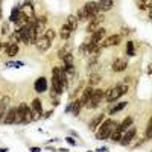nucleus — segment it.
Masks as SVG:
<instances>
[{
    "mask_svg": "<svg viewBox=\"0 0 152 152\" xmlns=\"http://www.w3.org/2000/svg\"><path fill=\"white\" fill-rule=\"evenodd\" d=\"M117 126H119V123H117L116 120H113V119H107V120H104L102 123H100L99 131H97L96 137L99 138V140H107V138H110V137H111V134L117 129Z\"/></svg>",
    "mask_w": 152,
    "mask_h": 152,
    "instance_id": "f257e3e1",
    "label": "nucleus"
},
{
    "mask_svg": "<svg viewBox=\"0 0 152 152\" xmlns=\"http://www.w3.org/2000/svg\"><path fill=\"white\" fill-rule=\"evenodd\" d=\"M129 90L128 84H119L116 87L110 88L108 91H105V100L107 102H114V100H117L119 97H122L123 94H126Z\"/></svg>",
    "mask_w": 152,
    "mask_h": 152,
    "instance_id": "f03ea898",
    "label": "nucleus"
},
{
    "mask_svg": "<svg viewBox=\"0 0 152 152\" xmlns=\"http://www.w3.org/2000/svg\"><path fill=\"white\" fill-rule=\"evenodd\" d=\"M61 69L59 67H53L52 69V96H59L64 93L66 87L61 81Z\"/></svg>",
    "mask_w": 152,
    "mask_h": 152,
    "instance_id": "7ed1b4c3",
    "label": "nucleus"
},
{
    "mask_svg": "<svg viewBox=\"0 0 152 152\" xmlns=\"http://www.w3.org/2000/svg\"><path fill=\"white\" fill-rule=\"evenodd\" d=\"M102 99H105V91L100 90V88H94V93L91 96V99L88 100V104L85 105L88 110H94L100 105V102H102Z\"/></svg>",
    "mask_w": 152,
    "mask_h": 152,
    "instance_id": "20e7f679",
    "label": "nucleus"
},
{
    "mask_svg": "<svg viewBox=\"0 0 152 152\" xmlns=\"http://www.w3.org/2000/svg\"><path fill=\"white\" fill-rule=\"evenodd\" d=\"M135 135H137V128H135V126H131L128 131L123 132V137H122V140H120V145H122V146H128V145L134 140V138H135Z\"/></svg>",
    "mask_w": 152,
    "mask_h": 152,
    "instance_id": "39448f33",
    "label": "nucleus"
},
{
    "mask_svg": "<svg viewBox=\"0 0 152 152\" xmlns=\"http://www.w3.org/2000/svg\"><path fill=\"white\" fill-rule=\"evenodd\" d=\"M28 110H29V107H28V104H24V102H21V104L17 107V119H15V123L24 125V119H26Z\"/></svg>",
    "mask_w": 152,
    "mask_h": 152,
    "instance_id": "423d86ee",
    "label": "nucleus"
},
{
    "mask_svg": "<svg viewBox=\"0 0 152 152\" xmlns=\"http://www.w3.org/2000/svg\"><path fill=\"white\" fill-rule=\"evenodd\" d=\"M126 69H128V61L123 59V58H117L116 61L113 62V66H111V70L114 73H122L125 72Z\"/></svg>",
    "mask_w": 152,
    "mask_h": 152,
    "instance_id": "0eeeda50",
    "label": "nucleus"
},
{
    "mask_svg": "<svg viewBox=\"0 0 152 152\" xmlns=\"http://www.w3.org/2000/svg\"><path fill=\"white\" fill-rule=\"evenodd\" d=\"M37 49H38V52L40 53H46L47 50L50 49V46H52V41L49 40V38L46 37H41V38H38V41H37Z\"/></svg>",
    "mask_w": 152,
    "mask_h": 152,
    "instance_id": "6e6552de",
    "label": "nucleus"
},
{
    "mask_svg": "<svg viewBox=\"0 0 152 152\" xmlns=\"http://www.w3.org/2000/svg\"><path fill=\"white\" fill-rule=\"evenodd\" d=\"M11 108V97L9 96H3L0 99V120H3L8 110Z\"/></svg>",
    "mask_w": 152,
    "mask_h": 152,
    "instance_id": "1a4fd4ad",
    "label": "nucleus"
},
{
    "mask_svg": "<svg viewBox=\"0 0 152 152\" xmlns=\"http://www.w3.org/2000/svg\"><path fill=\"white\" fill-rule=\"evenodd\" d=\"M120 41H122V37H120L119 34H113V35L107 37L105 40H104V43L100 44V46H102V47H111V46L120 44Z\"/></svg>",
    "mask_w": 152,
    "mask_h": 152,
    "instance_id": "9d476101",
    "label": "nucleus"
},
{
    "mask_svg": "<svg viewBox=\"0 0 152 152\" xmlns=\"http://www.w3.org/2000/svg\"><path fill=\"white\" fill-rule=\"evenodd\" d=\"M105 35H107V29H104V28H97L94 32H91V38H90L88 41H90V43H96V44H99V43L105 38Z\"/></svg>",
    "mask_w": 152,
    "mask_h": 152,
    "instance_id": "9b49d317",
    "label": "nucleus"
},
{
    "mask_svg": "<svg viewBox=\"0 0 152 152\" xmlns=\"http://www.w3.org/2000/svg\"><path fill=\"white\" fill-rule=\"evenodd\" d=\"M47 87H49V84H47L46 76H40V78L35 81V84H34V88H35L37 93H46Z\"/></svg>",
    "mask_w": 152,
    "mask_h": 152,
    "instance_id": "f8f14e48",
    "label": "nucleus"
},
{
    "mask_svg": "<svg viewBox=\"0 0 152 152\" xmlns=\"http://www.w3.org/2000/svg\"><path fill=\"white\" fill-rule=\"evenodd\" d=\"M104 15H96L93 20H90V23H88V26H87V32L88 34H91V32H94L97 28H99V24L104 21Z\"/></svg>",
    "mask_w": 152,
    "mask_h": 152,
    "instance_id": "ddd939ff",
    "label": "nucleus"
},
{
    "mask_svg": "<svg viewBox=\"0 0 152 152\" xmlns=\"http://www.w3.org/2000/svg\"><path fill=\"white\" fill-rule=\"evenodd\" d=\"M93 93H94V88L93 87H90V85H88L87 88H85V90L82 91V96H81V104H82V107H85L87 104H88V100H90L91 99V96H93Z\"/></svg>",
    "mask_w": 152,
    "mask_h": 152,
    "instance_id": "4468645a",
    "label": "nucleus"
},
{
    "mask_svg": "<svg viewBox=\"0 0 152 152\" xmlns=\"http://www.w3.org/2000/svg\"><path fill=\"white\" fill-rule=\"evenodd\" d=\"M104 116H105V114H97V116H94V117L90 120V123H88V129H90V131L97 129L99 126H100V123L104 122Z\"/></svg>",
    "mask_w": 152,
    "mask_h": 152,
    "instance_id": "2eb2a0df",
    "label": "nucleus"
},
{
    "mask_svg": "<svg viewBox=\"0 0 152 152\" xmlns=\"http://www.w3.org/2000/svg\"><path fill=\"white\" fill-rule=\"evenodd\" d=\"M15 119H17V108H9L3 122L5 125H12V123H15Z\"/></svg>",
    "mask_w": 152,
    "mask_h": 152,
    "instance_id": "dca6fc26",
    "label": "nucleus"
},
{
    "mask_svg": "<svg viewBox=\"0 0 152 152\" xmlns=\"http://www.w3.org/2000/svg\"><path fill=\"white\" fill-rule=\"evenodd\" d=\"M132 123H134V117L132 116H128V117H125L120 123H119V129L122 131V132H125V131H128L131 126H132Z\"/></svg>",
    "mask_w": 152,
    "mask_h": 152,
    "instance_id": "f3484780",
    "label": "nucleus"
},
{
    "mask_svg": "<svg viewBox=\"0 0 152 152\" xmlns=\"http://www.w3.org/2000/svg\"><path fill=\"white\" fill-rule=\"evenodd\" d=\"M31 108H32L34 114H37V116H43V105H41V100L38 97H35L31 102Z\"/></svg>",
    "mask_w": 152,
    "mask_h": 152,
    "instance_id": "a211bd4d",
    "label": "nucleus"
},
{
    "mask_svg": "<svg viewBox=\"0 0 152 152\" xmlns=\"http://www.w3.org/2000/svg\"><path fill=\"white\" fill-rule=\"evenodd\" d=\"M76 17H78V20H79V21H90V20H93V18H94V17H93V15H91L90 12H88L84 6L78 11V15H76Z\"/></svg>",
    "mask_w": 152,
    "mask_h": 152,
    "instance_id": "6ab92c4d",
    "label": "nucleus"
},
{
    "mask_svg": "<svg viewBox=\"0 0 152 152\" xmlns=\"http://www.w3.org/2000/svg\"><path fill=\"white\" fill-rule=\"evenodd\" d=\"M84 8H85L88 12H90V14H91L93 17H96V15H97V12L100 11V9H99V3H97V2H87V3L84 5Z\"/></svg>",
    "mask_w": 152,
    "mask_h": 152,
    "instance_id": "aec40b11",
    "label": "nucleus"
},
{
    "mask_svg": "<svg viewBox=\"0 0 152 152\" xmlns=\"http://www.w3.org/2000/svg\"><path fill=\"white\" fill-rule=\"evenodd\" d=\"M99 9L102 12H107V11H111L113 6H114V0H99Z\"/></svg>",
    "mask_w": 152,
    "mask_h": 152,
    "instance_id": "412c9836",
    "label": "nucleus"
},
{
    "mask_svg": "<svg viewBox=\"0 0 152 152\" xmlns=\"http://www.w3.org/2000/svg\"><path fill=\"white\" fill-rule=\"evenodd\" d=\"M78 17H75V15H69L67 17V20H66V24L69 26V29L72 31V32H75L76 29H78Z\"/></svg>",
    "mask_w": 152,
    "mask_h": 152,
    "instance_id": "4be33fe9",
    "label": "nucleus"
},
{
    "mask_svg": "<svg viewBox=\"0 0 152 152\" xmlns=\"http://www.w3.org/2000/svg\"><path fill=\"white\" fill-rule=\"evenodd\" d=\"M5 49H6L8 58H14V56L18 53V44H17V43H9V46L5 47Z\"/></svg>",
    "mask_w": 152,
    "mask_h": 152,
    "instance_id": "5701e85b",
    "label": "nucleus"
},
{
    "mask_svg": "<svg viewBox=\"0 0 152 152\" xmlns=\"http://www.w3.org/2000/svg\"><path fill=\"white\" fill-rule=\"evenodd\" d=\"M100 81H102V76H100L99 73H91V75H90V78H88V85H90V87L99 85Z\"/></svg>",
    "mask_w": 152,
    "mask_h": 152,
    "instance_id": "b1692460",
    "label": "nucleus"
},
{
    "mask_svg": "<svg viewBox=\"0 0 152 152\" xmlns=\"http://www.w3.org/2000/svg\"><path fill=\"white\" fill-rule=\"evenodd\" d=\"M70 53H72V46H70V44H66L62 49L58 50V53H56V55H58L59 59H64V58H66L67 55H70Z\"/></svg>",
    "mask_w": 152,
    "mask_h": 152,
    "instance_id": "393cba45",
    "label": "nucleus"
},
{
    "mask_svg": "<svg viewBox=\"0 0 152 152\" xmlns=\"http://www.w3.org/2000/svg\"><path fill=\"white\" fill-rule=\"evenodd\" d=\"M126 105H128V102H120V104H117V105H114L113 108H110L108 114H110V116H114V114L120 113L123 108H126Z\"/></svg>",
    "mask_w": 152,
    "mask_h": 152,
    "instance_id": "a878e982",
    "label": "nucleus"
},
{
    "mask_svg": "<svg viewBox=\"0 0 152 152\" xmlns=\"http://www.w3.org/2000/svg\"><path fill=\"white\" fill-rule=\"evenodd\" d=\"M81 108H82V104H81V100H75V102H72V114L75 117H78L79 116V113H81Z\"/></svg>",
    "mask_w": 152,
    "mask_h": 152,
    "instance_id": "bb28decb",
    "label": "nucleus"
},
{
    "mask_svg": "<svg viewBox=\"0 0 152 152\" xmlns=\"http://www.w3.org/2000/svg\"><path fill=\"white\" fill-rule=\"evenodd\" d=\"M70 34H72V31L69 29V26L64 23V24H62V28H61V31H59V37L62 38V40H69Z\"/></svg>",
    "mask_w": 152,
    "mask_h": 152,
    "instance_id": "cd10ccee",
    "label": "nucleus"
},
{
    "mask_svg": "<svg viewBox=\"0 0 152 152\" xmlns=\"http://www.w3.org/2000/svg\"><path fill=\"white\" fill-rule=\"evenodd\" d=\"M122 137H123V132L119 129V126H117V129H116V131H114V132L111 134V137H110V138H111V140H113L114 143H120Z\"/></svg>",
    "mask_w": 152,
    "mask_h": 152,
    "instance_id": "c85d7f7f",
    "label": "nucleus"
},
{
    "mask_svg": "<svg viewBox=\"0 0 152 152\" xmlns=\"http://www.w3.org/2000/svg\"><path fill=\"white\" fill-rule=\"evenodd\" d=\"M20 14H21V9H20V8L12 9V12H11V17H9V21H14V23H17V20L20 18Z\"/></svg>",
    "mask_w": 152,
    "mask_h": 152,
    "instance_id": "c756f323",
    "label": "nucleus"
},
{
    "mask_svg": "<svg viewBox=\"0 0 152 152\" xmlns=\"http://www.w3.org/2000/svg\"><path fill=\"white\" fill-rule=\"evenodd\" d=\"M145 138H146V140H151V138H152V117L149 119V122H148V125H146Z\"/></svg>",
    "mask_w": 152,
    "mask_h": 152,
    "instance_id": "7c9ffc66",
    "label": "nucleus"
},
{
    "mask_svg": "<svg viewBox=\"0 0 152 152\" xmlns=\"http://www.w3.org/2000/svg\"><path fill=\"white\" fill-rule=\"evenodd\" d=\"M126 55H128V56H134V55H135L134 43H132V41H128V43H126Z\"/></svg>",
    "mask_w": 152,
    "mask_h": 152,
    "instance_id": "2f4dec72",
    "label": "nucleus"
},
{
    "mask_svg": "<svg viewBox=\"0 0 152 152\" xmlns=\"http://www.w3.org/2000/svg\"><path fill=\"white\" fill-rule=\"evenodd\" d=\"M138 8H140V9L152 8V0H140V2H138Z\"/></svg>",
    "mask_w": 152,
    "mask_h": 152,
    "instance_id": "473e14b6",
    "label": "nucleus"
},
{
    "mask_svg": "<svg viewBox=\"0 0 152 152\" xmlns=\"http://www.w3.org/2000/svg\"><path fill=\"white\" fill-rule=\"evenodd\" d=\"M43 37H46V38H49L50 41H53V38L56 37V32L53 31V29H47L46 32H44V35Z\"/></svg>",
    "mask_w": 152,
    "mask_h": 152,
    "instance_id": "72a5a7b5",
    "label": "nucleus"
},
{
    "mask_svg": "<svg viewBox=\"0 0 152 152\" xmlns=\"http://www.w3.org/2000/svg\"><path fill=\"white\" fill-rule=\"evenodd\" d=\"M24 64L20 61H8L6 62V67H23Z\"/></svg>",
    "mask_w": 152,
    "mask_h": 152,
    "instance_id": "f704fd0d",
    "label": "nucleus"
},
{
    "mask_svg": "<svg viewBox=\"0 0 152 152\" xmlns=\"http://www.w3.org/2000/svg\"><path fill=\"white\" fill-rule=\"evenodd\" d=\"M12 38L15 40V43H21V32H20V29H17L14 34H12Z\"/></svg>",
    "mask_w": 152,
    "mask_h": 152,
    "instance_id": "c9c22d12",
    "label": "nucleus"
},
{
    "mask_svg": "<svg viewBox=\"0 0 152 152\" xmlns=\"http://www.w3.org/2000/svg\"><path fill=\"white\" fill-rule=\"evenodd\" d=\"M62 61H64V66H73V55H72V53L67 55Z\"/></svg>",
    "mask_w": 152,
    "mask_h": 152,
    "instance_id": "e433bc0d",
    "label": "nucleus"
},
{
    "mask_svg": "<svg viewBox=\"0 0 152 152\" xmlns=\"http://www.w3.org/2000/svg\"><path fill=\"white\" fill-rule=\"evenodd\" d=\"M9 31H11L9 29V21H5L3 26H2V34L3 35H9Z\"/></svg>",
    "mask_w": 152,
    "mask_h": 152,
    "instance_id": "4c0bfd02",
    "label": "nucleus"
},
{
    "mask_svg": "<svg viewBox=\"0 0 152 152\" xmlns=\"http://www.w3.org/2000/svg\"><path fill=\"white\" fill-rule=\"evenodd\" d=\"M81 88H82V82H81V84H79V85H78V87H76V88H75V90L72 91V94H70V97L73 99V97H75L76 94H78V93L81 91Z\"/></svg>",
    "mask_w": 152,
    "mask_h": 152,
    "instance_id": "58836bf2",
    "label": "nucleus"
},
{
    "mask_svg": "<svg viewBox=\"0 0 152 152\" xmlns=\"http://www.w3.org/2000/svg\"><path fill=\"white\" fill-rule=\"evenodd\" d=\"M66 142H67V143H69V145H70V146H76V142H75V140H73V138H72V137H70V135H69V137H67V138H66Z\"/></svg>",
    "mask_w": 152,
    "mask_h": 152,
    "instance_id": "ea45409f",
    "label": "nucleus"
},
{
    "mask_svg": "<svg viewBox=\"0 0 152 152\" xmlns=\"http://www.w3.org/2000/svg\"><path fill=\"white\" fill-rule=\"evenodd\" d=\"M52 105H53V107H58V105H59V97L56 99V97L53 96V99H52Z\"/></svg>",
    "mask_w": 152,
    "mask_h": 152,
    "instance_id": "a19ab883",
    "label": "nucleus"
},
{
    "mask_svg": "<svg viewBox=\"0 0 152 152\" xmlns=\"http://www.w3.org/2000/svg\"><path fill=\"white\" fill-rule=\"evenodd\" d=\"M66 113H72V102L66 107Z\"/></svg>",
    "mask_w": 152,
    "mask_h": 152,
    "instance_id": "79ce46f5",
    "label": "nucleus"
},
{
    "mask_svg": "<svg viewBox=\"0 0 152 152\" xmlns=\"http://www.w3.org/2000/svg\"><path fill=\"white\" fill-rule=\"evenodd\" d=\"M40 151H41V149L37 148V146H35V148H31V152H40Z\"/></svg>",
    "mask_w": 152,
    "mask_h": 152,
    "instance_id": "37998d69",
    "label": "nucleus"
},
{
    "mask_svg": "<svg viewBox=\"0 0 152 152\" xmlns=\"http://www.w3.org/2000/svg\"><path fill=\"white\" fill-rule=\"evenodd\" d=\"M149 18L152 20V8H149Z\"/></svg>",
    "mask_w": 152,
    "mask_h": 152,
    "instance_id": "c03bdc74",
    "label": "nucleus"
},
{
    "mask_svg": "<svg viewBox=\"0 0 152 152\" xmlns=\"http://www.w3.org/2000/svg\"><path fill=\"white\" fill-rule=\"evenodd\" d=\"M0 152H8V149H6V148H3V149H0Z\"/></svg>",
    "mask_w": 152,
    "mask_h": 152,
    "instance_id": "a18cd8bd",
    "label": "nucleus"
},
{
    "mask_svg": "<svg viewBox=\"0 0 152 152\" xmlns=\"http://www.w3.org/2000/svg\"><path fill=\"white\" fill-rule=\"evenodd\" d=\"M3 46V43H2V40H0V47H2Z\"/></svg>",
    "mask_w": 152,
    "mask_h": 152,
    "instance_id": "49530a36",
    "label": "nucleus"
},
{
    "mask_svg": "<svg viewBox=\"0 0 152 152\" xmlns=\"http://www.w3.org/2000/svg\"><path fill=\"white\" fill-rule=\"evenodd\" d=\"M88 152H93V151H88Z\"/></svg>",
    "mask_w": 152,
    "mask_h": 152,
    "instance_id": "de8ad7c7",
    "label": "nucleus"
}]
</instances>
